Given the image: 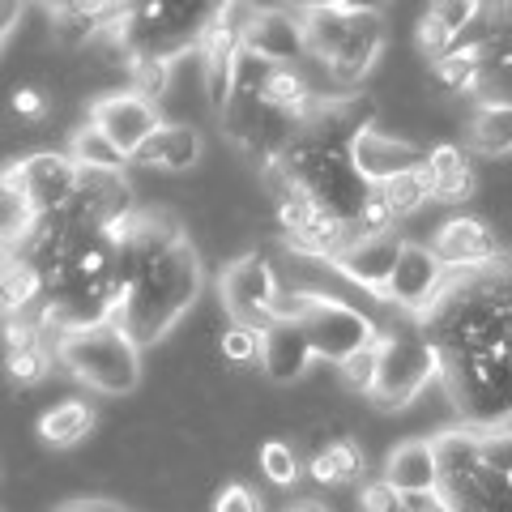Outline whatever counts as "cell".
<instances>
[{"mask_svg":"<svg viewBox=\"0 0 512 512\" xmlns=\"http://www.w3.org/2000/svg\"><path fill=\"white\" fill-rule=\"evenodd\" d=\"M338 376L350 393H363V397H372L376 389V376H380V342L376 346H367L359 350V355H350L342 367H338Z\"/></svg>","mask_w":512,"mask_h":512,"instance_id":"836d02e7","label":"cell"},{"mask_svg":"<svg viewBox=\"0 0 512 512\" xmlns=\"http://www.w3.org/2000/svg\"><path fill=\"white\" fill-rule=\"evenodd\" d=\"M274 214H278V222H282L286 239H291V235H299V231H308L325 210H320V205L312 201V192H303V188H282V192H274Z\"/></svg>","mask_w":512,"mask_h":512,"instance_id":"f1b7e54d","label":"cell"},{"mask_svg":"<svg viewBox=\"0 0 512 512\" xmlns=\"http://www.w3.org/2000/svg\"><path fill=\"white\" fill-rule=\"evenodd\" d=\"M214 512H265L261 500H256V491L244 487V483H227L218 491V500H214Z\"/></svg>","mask_w":512,"mask_h":512,"instance_id":"b9f144b4","label":"cell"},{"mask_svg":"<svg viewBox=\"0 0 512 512\" xmlns=\"http://www.w3.org/2000/svg\"><path fill=\"white\" fill-rule=\"evenodd\" d=\"M431 69H436V82L440 86L461 90V94H474L478 73H483V56H461V52H453V56H444L440 64H431Z\"/></svg>","mask_w":512,"mask_h":512,"instance_id":"e575fe53","label":"cell"},{"mask_svg":"<svg viewBox=\"0 0 512 512\" xmlns=\"http://www.w3.org/2000/svg\"><path fill=\"white\" fill-rule=\"evenodd\" d=\"M431 13H436L453 35H461V30H470L483 18V5H478V0H440V5H431Z\"/></svg>","mask_w":512,"mask_h":512,"instance_id":"f35d334b","label":"cell"},{"mask_svg":"<svg viewBox=\"0 0 512 512\" xmlns=\"http://www.w3.org/2000/svg\"><path fill=\"white\" fill-rule=\"evenodd\" d=\"M47 111H52V99H47L39 86H18L13 90V116H18L26 128H39L47 120Z\"/></svg>","mask_w":512,"mask_h":512,"instance_id":"74e56055","label":"cell"},{"mask_svg":"<svg viewBox=\"0 0 512 512\" xmlns=\"http://www.w3.org/2000/svg\"><path fill=\"white\" fill-rule=\"evenodd\" d=\"M363 470H367L363 448L350 436H338L333 444L316 448V453L308 457V474L316 478L320 487H350V483H359L363 478Z\"/></svg>","mask_w":512,"mask_h":512,"instance_id":"44dd1931","label":"cell"},{"mask_svg":"<svg viewBox=\"0 0 512 512\" xmlns=\"http://www.w3.org/2000/svg\"><path fill=\"white\" fill-rule=\"evenodd\" d=\"M244 47L256 52L269 64H286L295 69V60L312 56L308 52V26H303V13L291 9H256L244 18Z\"/></svg>","mask_w":512,"mask_h":512,"instance_id":"8fae6325","label":"cell"},{"mask_svg":"<svg viewBox=\"0 0 512 512\" xmlns=\"http://www.w3.org/2000/svg\"><path fill=\"white\" fill-rule=\"evenodd\" d=\"M90 431H94V410L86 402H77V397H69V402H56L52 410L39 414V440L52 444V448L82 444Z\"/></svg>","mask_w":512,"mask_h":512,"instance_id":"603a6c76","label":"cell"},{"mask_svg":"<svg viewBox=\"0 0 512 512\" xmlns=\"http://www.w3.org/2000/svg\"><path fill=\"white\" fill-rule=\"evenodd\" d=\"M56 363L77 384H86L103 397H128L141 384V346L111 320L64 333L56 342Z\"/></svg>","mask_w":512,"mask_h":512,"instance_id":"7a4b0ae2","label":"cell"},{"mask_svg":"<svg viewBox=\"0 0 512 512\" xmlns=\"http://www.w3.org/2000/svg\"><path fill=\"white\" fill-rule=\"evenodd\" d=\"M355 9L359 5H342V0H333V5H308L303 9V26H308V52L325 64L342 52V43L350 35V26H355Z\"/></svg>","mask_w":512,"mask_h":512,"instance_id":"d6986e66","label":"cell"},{"mask_svg":"<svg viewBox=\"0 0 512 512\" xmlns=\"http://www.w3.org/2000/svg\"><path fill=\"white\" fill-rule=\"evenodd\" d=\"M376 192H380L384 201H389V210H393V218H397V222H402V218H414L427 201H436V192H431L427 171H423V167H419V171L397 175V180H389V184H380Z\"/></svg>","mask_w":512,"mask_h":512,"instance_id":"4316f807","label":"cell"},{"mask_svg":"<svg viewBox=\"0 0 512 512\" xmlns=\"http://www.w3.org/2000/svg\"><path fill=\"white\" fill-rule=\"evenodd\" d=\"M431 512H453V508H448V504H444V500H440V504H436V508H431Z\"/></svg>","mask_w":512,"mask_h":512,"instance_id":"bcb514c9","label":"cell"},{"mask_svg":"<svg viewBox=\"0 0 512 512\" xmlns=\"http://www.w3.org/2000/svg\"><path fill=\"white\" fill-rule=\"evenodd\" d=\"M414 43H419V52L431 60V64H440L444 56H453V43H457V35H453V30H448L440 18H436V13H423V18H419V26H414Z\"/></svg>","mask_w":512,"mask_h":512,"instance_id":"d590c367","label":"cell"},{"mask_svg":"<svg viewBox=\"0 0 512 512\" xmlns=\"http://www.w3.org/2000/svg\"><path fill=\"white\" fill-rule=\"evenodd\" d=\"M312 363H316V346L299 320H278L274 329H265L261 372L274 384H295Z\"/></svg>","mask_w":512,"mask_h":512,"instance_id":"5bb4252c","label":"cell"},{"mask_svg":"<svg viewBox=\"0 0 512 512\" xmlns=\"http://www.w3.org/2000/svg\"><path fill=\"white\" fill-rule=\"evenodd\" d=\"M282 274L278 265L261 252H244L222 269L218 278V303L231 316V325L248 329H274L278 325V303H282Z\"/></svg>","mask_w":512,"mask_h":512,"instance_id":"5b68a950","label":"cell"},{"mask_svg":"<svg viewBox=\"0 0 512 512\" xmlns=\"http://www.w3.org/2000/svg\"><path fill=\"white\" fill-rule=\"evenodd\" d=\"M52 512H128L120 500H103V495H77V500H64Z\"/></svg>","mask_w":512,"mask_h":512,"instance_id":"7bdbcfd3","label":"cell"},{"mask_svg":"<svg viewBox=\"0 0 512 512\" xmlns=\"http://www.w3.org/2000/svg\"><path fill=\"white\" fill-rule=\"evenodd\" d=\"M470 150L487 158L512 154V107H478L470 120Z\"/></svg>","mask_w":512,"mask_h":512,"instance_id":"484cf974","label":"cell"},{"mask_svg":"<svg viewBox=\"0 0 512 512\" xmlns=\"http://www.w3.org/2000/svg\"><path fill=\"white\" fill-rule=\"evenodd\" d=\"M384 483L397 495H440V457L431 440H406L384 457Z\"/></svg>","mask_w":512,"mask_h":512,"instance_id":"9a60e30c","label":"cell"},{"mask_svg":"<svg viewBox=\"0 0 512 512\" xmlns=\"http://www.w3.org/2000/svg\"><path fill=\"white\" fill-rule=\"evenodd\" d=\"M5 171L18 175V184L30 192V201L43 210V218L60 214L82 188V167L69 158V150H35L18 163H9Z\"/></svg>","mask_w":512,"mask_h":512,"instance_id":"30bf717a","label":"cell"},{"mask_svg":"<svg viewBox=\"0 0 512 512\" xmlns=\"http://www.w3.org/2000/svg\"><path fill=\"white\" fill-rule=\"evenodd\" d=\"M261 470L274 487H295L299 474H303V461L286 440H265L261 444Z\"/></svg>","mask_w":512,"mask_h":512,"instance_id":"1f68e13d","label":"cell"},{"mask_svg":"<svg viewBox=\"0 0 512 512\" xmlns=\"http://www.w3.org/2000/svg\"><path fill=\"white\" fill-rule=\"evenodd\" d=\"M444 359L431 346L423 325H402L389 329L380 338V376L372 389V402L380 410H406L410 402H419V393L431 380H440Z\"/></svg>","mask_w":512,"mask_h":512,"instance_id":"3957f363","label":"cell"},{"mask_svg":"<svg viewBox=\"0 0 512 512\" xmlns=\"http://www.w3.org/2000/svg\"><path fill=\"white\" fill-rule=\"evenodd\" d=\"M171 73H175V60H158V56H137L133 69H128V90L146 94L150 103L167 99L171 90Z\"/></svg>","mask_w":512,"mask_h":512,"instance_id":"f546056e","label":"cell"},{"mask_svg":"<svg viewBox=\"0 0 512 512\" xmlns=\"http://www.w3.org/2000/svg\"><path fill=\"white\" fill-rule=\"evenodd\" d=\"M43 227V210L30 201V192L18 184V175L5 171V188H0V231H5V256H18L35 244Z\"/></svg>","mask_w":512,"mask_h":512,"instance_id":"ac0fdd59","label":"cell"},{"mask_svg":"<svg viewBox=\"0 0 512 512\" xmlns=\"http://www.w3.org/2000/svg\"><path fill=\"white\" fill-rule=\"evenodd\" d=\"M483 470L512 478V427L483 431Z\"/></svg>","mask_w":512,"mask_h":512,"instance_id":"8d00e7d4","label":"cell"},{"mask_svg":"<svg viewBox=\"0 0 512 512\" xmlns=\"http://www.w3.org/2000/svg\"><path fill=\"white\" fill-rule=\"evenodd\" d=\"M201 286H205L201 256L184 239V244H175L163 261L150 265L146 274L128 286L111 325H120L137 346H154L184 320V312L197 303Z\"/></svg>","mask_w":512,"mask_h":512,"instance_id":"6da1fadb","label":"cell"},{"mask_svg":"<svg viewBox=\"0 0 512 512\" xmlns=\"http://www.w3.org/2000/svg\"><path fill=\"white\" fill-rule=\"evenodd\" d=\"M359 235H389V231H397V218H393V210H389V201L380 197V192H372L367 197V205H363V214H359V227H355Z\"/></svg>","mask_w":512,"mask_h":512,"instance_id":"ab89813d","label":"cell"},{"mask_svg":"<svg viewBox=\"0 0 512 512\" xmlns=\"http://www.w3.org/2000/svg\"><path fill=\"white\" fill-rule=\"evenodd\" d=\"M201 158V128L188 124V120H167L158 133L146 141V150H141L133 163H146V167H158V171H192Z\"/></svg>","mask_w":512,"mask_h":512,"instance_id":"e0dca14e","label":"cell"},{"mask_svg":"<svg viewBox=\"0 0 512 512\" xmlns=\"http://www.w3.org/2000/svg\"><path fill=\"white\" fill-rule=\"evenodd\" d=\"M69 158H73V163L82 167V171H116V175H124V167L133 163V158H124V154L107 141L103 128H94L90 120L73 128V137H69Z\"/></svg>","mask_w":512,"mask_h":512,"instance_id":"cb8c5ba5","label":"cell"},{"mask_svg":"<svg viewBox=\"0 0 512 512\" xmlns=\"http://www.w3.org/2000/svg\"><path fill=\"white\" fill-rule=\"evenodd\" d=\"M384 39H389V26H384L380 9L359 5V9H355V26H350L342 52L329 60V77H333L338 86H359L363 77L372 73V64L380 60Z\"/></svg>","mask_w":512,"mask_h":512,"instance_id":"4fadbf2b","label":"cell"},{"mask_svg":"<svg viewBox=\"0 0 512 512\" xmlns=\"http://www.w3.org/2000/svg\"><path fill=\"white\" fill-rule=\"evenodd\" d=\"M359 508H363V512H406V508H402V495H397L389 483H384V478H380V483H367V487L359 491Z\"/></svg>","mask_w":512,"mask_h":512,"instance_id":"60d3db41","label":"cell"},{"mask_svg":"<svg viewBox=\"0 0 512 512\" xmlns=\"http://www.w3.org/2000/svg\"><path fill=\"white\" fill-rule=\"evenodd\" d=\"M261 346H265V333L261 329H248V325H227L218 333V359L227 367H248V363H261Z\"/></svg>","mask_w":512,"mask_h":512,"instance_id":"83f0119b","label":"cell"},{"mask_svg":"<svg viewBox=\"0 0 512 512\" xmlns=\"http://www.w3.org/2000/svg\"><path fill=\"white\" fill-rule=\"evenodd\" d=\"M90 124L103 128L107 141L124 158H137L141 150H146V141L167 120L158 116V103H150L146 94H137V90H111V94H99V99L90 103Z\"/></svg>","mask_w":512,"mask_h":512,"instance_id":"52a82bcc","label":"cell"},{"mask_svg":"<svg viewBox=\"0 0 512 512\" xmlns=\"http://www.w3.org/2000/svg\"><path fill=\"white\" fill-rule=\"evenodd\" d=\"M299 325L308 329L316 359H325L333 367H342L350 355H359V350L376 346L384 338L380 316L342 295H308V308H303Z\"/></svg>","mask_w":512,"mask_h":512,"instance_id":"277c9868","label":"cell"},{"mask_svg":"<svg viewBox=\"0 0 512 512\" xmlns=\"http://www.w3.org/2000/svg\"><path fill=\"white\" fill-rule=\"evenodd\" d=\"M0 299H5V316H26L39 299H47V278L30 256H5V282H0Z\"/></svg>","mask_w":512,"mask_h":512,"instance_id":"7402d4cb","label":"cell"},{"mask_svg":"<svg viewBox=\"0 0 512 512\" xmlns=\"http://www.w3.org/2000/svg\"><path fill=\"white\" fill-rule=\"evenodd\" d=\"M350 158H355L363 180L372 188H380V184H389V180H397V175H406V171H419L427 154L406 137H389V133H380V128H367V133L355 137Z\"/></svg>","mask_w":512,"mask_h":512,"instance_id":"7c38bea8","label":"cell"},{"mask_svg":"<svg viewBox=\"0 0 512 512\" xmlns=\"http://www.w3.org/2000/svg\"><path fill=\"white\" fill-rule=\"evenodd\" d=\"M474 99L478 107H512V60H483Z\"/></svg>","mask_w":512,"mask_h":512,"instance_id":"4dcf8cb0","label":"cell"},{"mask_svg":"<svg viewBox=\"0 0 512 512\" xmlns=\"http://www.w3.org/2000/svg\"><path fill=\"white\" fill-rule=\"evenodd\" d=\"M448 286H453V274L444 269L436 248H431V244H406L402 265H397L384 303L397 308L402 316H410V320H423L448 295Z\"/></svg>","mask_w":512,"mask_h":512,"instance_id":"8992f818","label":"cell"},{"mask_svg":"<svg viewBox=\"0 0 512 512\" xmlns=\"http://www.w3.org/2000/svg\"><path fill=\"white\" fill-rule=\"evenodd\" d=\"M286 512H333V508H329V504H320V500H295Z\"/></svg>","mask_w":512,"mask_h":512,"instance_id":"f6af8a7d","label":"cell"},{"mask_svg":"<svg viewBox=\"0 0 512 512\" xmlns=\"http://www.w3.org/2000/svg\"><path fill=\"white\" fill-rule=\"evenodd\" d=\"M47 26L60 47H90L103 35L99 5H52L47 9Z\"/></svg>","mask_w":512,"mask_h":512,"instance_id":"d4e9b609","label":"cell"},{"mask_svg":"<svg viewBox=\"0 0 512 512\" xmlns=\"http://www.w3.org/2000/svg\"><path fill=\"white\" fill-rule=\"evenodd\" d=\"M0 13H5V22H0V39H13V26H18L22 22V5H5V9H0Z\"/></svg>","mask_w":512,"mask_h":512,"instance_id":"ee69618b","label":"cell"},{"mask_svg":"<svg viewBox=\"0 0 512 512\" xmlns=\"http://www.w3.org/2000/svg\"><path fill=\"white\" fill-rule=\"evenodd\" d=\"M431 248L444 261V269L453 278H470V274H483V269L500 265V244H495V231L487 227L483 218L474 214H453L440 222L436 239H431Z\"/></svg>","mask_w":512,"mask_h":512,"instance_id":"9c48e42d","label":"cell"},{"mask_svg":"<svg viewBox=\"0 0 512 512\" xmlns=\"http://www.w3.org/2000/svg\"><path fill=\"white\" fill-rule=\"evenodd\" d=\"M440 457V483L444 478H470L483 474V431L474 427H444L440 436H431Z\"/></svg>","mask_w":512,"mask_h":512,"instance_id":"ffe728a7","label":"cell"},{"mask_svg":"<svg viewBox=\"0 0 512 512\" xmlns=\"http://www.w3.org/2000/svg\"><path fill=\"white\" fill-rule=\"evenodd\" d=\"M52 346L39 342V346H26V350H13V355H5V367H9V376L26 384V389H35V384H43V376L52 372Z\"/></svg>","mask_w":512,"mask_h":512,"instance_id":"d6a6232c","label":"cell"},{"mask_svg":"<svg viewBox=\"0 0 512 512\" xmlns=\"http://www.w3.org/2000/svg\"><path fill=\"white\" fill-rule=\"evenodd\" d=\"M406 244L410 239H402L397 231H389V235H355V244L333 261V269H338V278L346 286H359L367 299H384L389 295V282L397 274V265H402Z\"/></svg>","mask_w":512,"mask_h":512,"instance_id":"ba28073f","label":"cell"},{"mask_svg":"<svg viewBox=\"0 0 512 512\" xmlns=\"http://www.w3.org/2000/svg\"><path fill=\"white\" fill-rule=\"evenodd\" d=\"M423 171H427V184H431V192H436V201H444V205H461L478 192L474 158H470V150L453 146V141L431 146L427 158H423Z\"/></svg>","mask_w":512,"mask_h":512,"instance_id":"2e32d148","label":"cell"}]
</instances>
